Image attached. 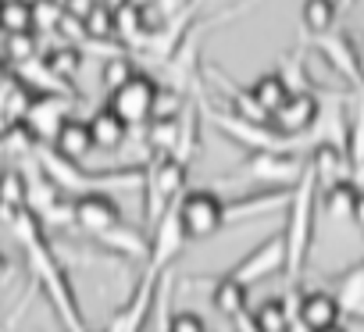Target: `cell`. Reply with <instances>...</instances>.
Wrapping results in <instances>:
<instances>
[{
    "label": "cell",
    "mask_w": 364,
    "mask_h": 332,
    "mask_svg": "<svg viewBox=\"0 0 364 332\" xmlns=\"http://www.w3.org/2000/svg\"><path fill=\"white\" fill-rule=\"evenodd\" d=\"M11 232H15V240L22 243L29 275H33V282L47 293V300H50V307H54L61 328H65V332H90V328H86V318H82V311H79V304H75L72 279H68V272L61 268L54 247L47 243L40 218L29 215V211H22V215L15 218Z\"/></svg>",
    "instance_id": "1"
},
{
    "label": "cell",
    "mask_w": 364,
    "mask_h": 332,
    "mask_svg": "<svg viewBox=\"0 0 364 332\" xmlns=\"http://www.w3.org/2000/svg\"><path fill=\"white\" fill-rule=\"evenodd\" d=\"M36 164L43 168V176L65 193V197H86V193H107L111 190H139L143 186V164H129V168H114V172H86L82 164L58 157L50 146H36Z\"/></svg>",
    "instance_id": "2"
},
{
    "label": "cell",
    "mask_w": 364,
    "mask_h": 332,
    "mask_svg": "<svg viewBox=\"0 0 364 332\" xmlns=\"http://www.w3.org/2000/svg\"><path fill=\"white\" fill-rule=\"evenodd\" d=\"M314 218H318V183L311 176V168H304V176L296 179L289 204H286V225H282V243H286V275L289 286L300 282L307 257H311V243H314Z\"/></svg>",
    "instance_id": "3"
},
{
    "label": "cell",
    "mask_w": 364,
    "mask_h": 332,
    "mask_svg": "<svg viewBox=\"0 0 364 332\" xmlns=\"http://www.w3.org/2000/svg\"><path fill=\"white\" fill-rule=\"evenodd\" d=\"M307 168L304 154H282V150H250V157L232 168L222 183H254L264 190H293L296 179Z\"/></svg>",
    "instance_id": "4"
},
{
    "label": "cell",
    "mask_w": 364,
    "mask_h": 332,
    "mask_svg": "<svg viewBox=\"0 0 364 332\" xmlns=\"http://www.w3.org/2000/svg\"><path fill=\"white\" fill-rule=\"evenodd\" d=\"M143 215L146 225L154 229V222L182 197L186 190V164L175 161L171 154H154L150 157V168H143Z\"/></svg>",
    "instance_id": "5"
},
{
    "label": "cell",
    "mask_w": 364,
    "mask_h": 332,
    "mask_svg": "<svg viewBox=\"0 0 364 332\" xmlns=\"http://www.w3.org/2000/svg\"><path fill=\"white\" fill-rule=\"evenodd\" d=\"M175 204H178V200H175ZM175 204H171V208L154 222V229H150V254H146V275H143V279H150V282H161V275L175 264V257L182 254V247L190 243L186 229H182V222H178Z\"/></svg>",
    "instance_id": "6"
},
{
    "label": "cell",
    "mask_w": 364,
    "mask_h": 332,
    "mask_svg": "<svg viewBox=\"0 0 364 332\" xmlns=\"http://www.w3.org/2000/svg\"><path fill=\"white\" fill-rule=\"evenodd\" d=\"M175 211H178V222H182V229H186L190 240H208L222 229V200H218L215 190L182 193Z\"/></svg>",
    "instance_id": "7"
},
{
    "label": "cell",
    "mask_w": 364,
    "mask_h": 332,
    "mask_svg": "<svg viewBox=\"0 0 364 332\" xmlns=\"http://www.w3.org/2000/svg\"><path fill=\"white\" fill-rule=\"evenodd\" d=\"M286 268V243H282V232H272L264 243H257L240 264H232L225 272V279L240 282L243 289H250L254 282H264L272 275H279Z\"/></svg>",
    "instance_id": "8"
},
{
    "label": "cell",
    "mask_w": 364,
    "mask_h": 332,
    "mask_svg": "<svg viewBox=\"0 0 364 332\" xmlns=\"http://www.w3.org/2000/svg\"><path fill=\"white\" fill-rule=\"evenodd\" d=\"M314 47H318V54L328 61V68H332L346 86H353V90L364 86V61H360V50H357V43H353L350 33L328 29V33L314 36Z\"/></svg>",
    "instance_id": "9"
},
{
    "label": "cell",
    "mask_w": 364,
    "mask_h": 332,
    "mask_svg": "<svg viewBox=\"0 0 364 332\" xmlns=\"http://www.w3.org/2000/svg\"><path fill=\"white\" fill-rule=\"evenodd\" d=\"M68 111H72V97H65V93H33L22 122L36 136L40 146H50L58 129L68 122Z\"/></svg>",
    "instance_id": "10"
},
{
    "label": "cell",
    "mask_w": 364,
    "mask_h": 332,
    "mask_svg": "<svg viewBox=\"0 0 364 332\" xmlns=\"http://www.w3.org/2000/svg\"><path fill=\"white\" fill-rule=\"evenodd\" d=\"M154 93H157V82H154L150 75L136 72L125 86H118V90L107 97V111H114L125 125H143V122H150Z\"/></svg>",
    "instance_id": "11"
},
{
    "label": "cell",
    "mask_w": 364,
    "mask_h": 332,
    "mask_svg": "<svg viewBox=\"0 0 364 332\" xmlns=\"http://www.w3.org/2000/svg\"><path fill=\"white\" fill-rule=\"evenodd\" d=\"M293 190H250L229 204H222V225H243L264 215H282Z\"/></svg>",
    "instance_id": "12"
},
{
    "label": "cell",
    "mask_w": 364,
    "mask_h": 332,
    "mask_svg": "<svg viewBox=\"0 0 364 332\" xmlns=\"http://www.w3.org/2000/svg\"><path fill=\"white\" fill-rule=\"evenodd\" d=\"M200 90L186 93V104H182L178 118H175V146H171V157L182 161L190 168V161L200 154V129H204V111H200Z\"/></svg>",
    "instance_id": "13"
},
{
    "label": "cell",
    "mask_w": 364,
    "mask_h": 332,
    "mask_svg": "<svg viewBox=\"0 0 364 332\" xmlns=\"http://www.w3.org/2000/svg\"><path fill=\"white\" fill-rule=\"evenodd\" d=\"M72 218H75V225H79L82 232H90L93 240L104 236L107 229H114L118 222H125V218H122V208H118L114 197H107V193L75 197V200H72Z\"/></svg>",
    "instance_id": "14"
},
{
    "label": "cell",
    "mask_w": 364,
    "mask_h": 332,
    "mask_svg": "<svg viewBox=\"0 0 364 332\" xmlns=\"http://www.w3.org/2000/svg\"><path fill=\"white\" fill-rule=\"evenodd\" d=\"M154 296H157V282L139 279L136 289L129 293V300L111 314V321L104 325V332H143V325H146V318H150Z\"/></svg>",
    "instance_id": "15"
},
{
    "label": "cell",
    "mask_w": 364,
    "mask_h": 332,
    "mask_svg": "<svg viewBox=\"0 0 364 332\" xmlns=\"http://www.w3.org/2000/svg\"><path fill=\"white\" fill-rule=\"evenodd\" d=\"M318 111H321V100L318 93H289L286 104L272 114V125L286 136H304L314 129L318 122Z\"/></svg>",
    "instance_id": "16"
},
{
    "label": "cell",
    "mask_w": 364,
    "mask_h": 332,
    "mask_svg": "<svg viewBox=\"0 0 364 332\" xmlns=\"http://www.w3.org/2000/svg\"><path fill=\"white\" fill-rule=\"evenodd\" d=\"M307 168H311V176H314V183L321 186V190H328V186H336V183H353V168H350V157L343 154V150H336L332 143H314L311 150H307Z\"/></svg>",
    "instance_id": "17"
},
{
    "label": "cell",
    "mask_w": 364,
    "mask_h": 332,
    "mask_svg": "<svg viewBox=\"0 0 364 332\" xmlns=\"http://www.w3.org/2000/svg\"><path fill=\"white\" fill-rule=\"evenodd\" d=\"M339 307V314H350V318H360L364 321V261L332 275V293H328Z\"/></svg>",
    "instance_id": "18"
},
{
    "label": "cell",
    "mask_w": 364,
    "mask_h": 332,
    "mask_svg": "<svg viewBox=\"0 0 364 332\" xmlns=\"http://www.w3.org/2000/svg\"><path fill=\"white\" fill-rule=\"evenodd\" d=\"M33 161H36V157H33ZM22 176H26V211H29V215H36V218L43 222V218H47L61 200H65V193H61L47 176H43L40 164H29V168H26Z\"/></svg>",
    "instance_id": "19"
},
{
    "label": "cell",
    "mask_w": 364,
    "mask_h": 332,
    "mask_svg": "<svg viewBox=\"0 0 364 332\" xmlns=\"http://www.w3.org/2000/svg\"><path fill=\"white\" fill-rule=\"evenodd\" d=\"M296 321L307 328V332H325L332 325H339V307L336 300L325 293V289H311L300 296L296 304Z\"/></svg>",
    "instance_id": "20"
},
{
    "label": "cell",
    "mask_w": 364,
    "mask_h": 332,
    "mask_svg": "<svg viewBox=\"0 0 364 332\" xmlns=\"http://www.w3.org/2000/svg\"><path fill=\"white\" fill-rule=\"evenodd\" d=\"M97 243L104 250H114V254L132 257V261H146V254H150V240L136 225H129V222H118L114 229H107L104 236H97Z\"/></svg>",
    "instance_id": "21"
},
{
    "label": "cell",
    "mask_w": 364,
    "mask_h": 332,
    "mask_svg": "<svg viewBox=\"0 0 364 332\" xmlns=\"http://www.w3.org/2000/svg\"><path fill=\"white\" fill-rule=\"evenodd\" d=\"M26 211V176L22 168H0V225H15Z\"/></svg>",
    "instance_id": "22"
},
{
    "label": "cell",
    "mask_w": 364,
    "mask_h": 332,
    "mask_svg": "<svg viewBox=\"0 0 364 332\" xmlns=\"http://www.w3.org/2000/svg\"><path fill=\"white\" fill-rule=\"evenodd\" d=\"M50 150H54L58 157H65V161H75V164H79V161H82V157H90V150H93L90 125H86V122L68 118V122L58 129V136H54Z\"/></svg>",
    "instance_id": "23"
},
{
    "label": "cell",
    "mask_w": 364,
    "mask_h": 332,
    "mask_svg": "<svg viewBox=\"0 0 364 332\" xmlns=\"http://www.w3.org/2000/svg\"><path fill=\"white\" fill-rule=\"evenodd\" d=\"M86 125H90L93 146H100V150H114V146H122L125 136H129V125H125L114 111H107V107H100V111L93 114V122H86Z\"/></svg>",
    "instance_id": "24"
},
{
    "label": "cell",
    "mask_w": 364,
    "mask_h": 332,
    "mask_svg": "<svg viewBox=\"0 0 364 332\" xmlns=\"http://www.w3.org/2000/svg\"><path fill=\"white\" fill-rule=\"evenodd\" d=\"M114 36H118L122 47H136V50L143 47L146 33H143V11H139L136 0H129V4H122L114 11Z\"/></svg>",
    "instance_id": "25"
},
{
    "label": "cell",
    "mask_w": 364,
    "mask_h": 332,
    "mask_svg": "<svg viewBox=\"0 0 364 332\" xmlns=\"http://www.w3.org/2000/svg\"><path fill=\"white\" fill-rule=\"evenodd\" d=\"M336 0H304V8H300V22H304V33L314 40L328 29H336Z\"/></svg>",
    "instance_id": "26"
},
{
    "label": "cell",
    "mask_w": 364,
    "mask_h": 332,
    "mask_svg": "<svg viewBox=\"0 0 364 332\" xmlns=\"http://www.w3.org/2000/svg\"><path fill=\"white\" fill-rule=\"evenodd\" d=\"M211 304H215V311L225 314V318H240L243 311H250V307H247V289H243L240 282L225 279V275L215 282V289H211Z\"/></svg>",
    "instance_id": "27"
},
{
    "label": "cell",
    "mask_w": 364,
    "mask_h": 332,
    "mask_svg": "<svg viewBox=\"0 0 364 332\" xmlns=\"http://www.w3.org/2000/svg\"><path fill=\"white\" fill-rule=\"evenodd\" d=\"M36 136L26 129V122H8L4 129H0V150H4L8 157H18V161H29L36 154Z\"/></svg>",
    "instance_id": "28"
},
{
    "label": "cell",
    "mask_w": 364,
    "mask_h": 332,
    "mask_svg": "<svg viewBox=\"0 0 364 332\" xmlns=\"http://www.w3.org/2000/svg\"><path fill=\"white\" fill-rule=\"evenodd\" d=\"M250 97L268 111V114H275L282 104H286V86H282V79H279V72H264V75H257L254 79V86H250Z\"/></svg>",
    "instance_id": "29"
},
{
    "label": "cell",
    "mask_w": 364,
    "mask_h": 332,
    "mask_svg": "<svg viewBox=\"0 0 364 332\" xmlns=\"http://www.w3.org/2000/svg\"><path fill=\"white\" fill-rule=\"evenodd\" d=\"M0 29H4V36L33 33V8L26 0H0Z\"/></svg>",
    "instance_id": "30"
},
{
    "label": "cell",
    "mask_w": 364,
    "mask_h": 332,
    "mask_svg": "<svg viewBox=\"0 0 364 332\" xmlns=\"http://www.w3.org/2000/svg\"><path fill=\"white\" fill-rule=\"evenodd\" d=\"M79 61H82V50L79 47H68V43H58V47H50L47 54H43V65L58 75V79H75V72H79Z\"/></svg>",
    "instance_id": "31"
},
{
    "label": "cell",
    "mask_w": 364,
    "mask_h": 332,
    "mask_svg": "<svg viewBox=\"0 0 364 332\" xmlns=\"http://www.w3.org/2000/svg\"><path fill=\"white\" fill-rule=\"evenodd\" d=\"M357 190H360V186H357V183H350V179H346V183L328 186V190H325V215H328V218H339V222H343V218H350V215H353Z\"/></svg>",
    "instance_id": "32"
},
{
    "label": "cell",
    "mask_w": 364,
    "mask_h": 332,
    "mask_svg": "<svg viewBox=\"0 0 364 332\" xmlns=\"http://www.w3.org/2000/svg\"><path fill=\"white\" fill-rule=\"evenodd\" d=\"M250 318H254V325H257L261 332H286V325H289L286 304H282L279 296L261 300V307H254V311H250Z\"/></svg>",
    "instance_id": "33"
},
{
    "label": "cell",
    "mask_w": 364,
    "mask_h": 332,
    "mask_svg": "<svg viewBox=\"0 0 364 332\" xmlns=\"http://www.w3.org/2000/svg\"><path fill=\"white\" fill-rule=\"evenodd\" d=\"M182 104H186V97H182L178 90H171V86H157L154 104H150V122H171V118H178Z\"/></svg>",
    "instance_id": "34"
},
{
    "label": "cell",
    "mask_w": 364,
    "mask_h": 332,
    "mask_svg": "<svg viewBox=\"0 0 364 332\" xmlns=\"http://www.w3.org/2000/svg\"><path fill=\"white\" fill-rule=\"evenodd\" d=\"M279 79H282L286 93H314V86L307 82V72H304V54H300V50H296L293 58H286V61H282Z\"/></svg>",
    "instance_id": "35"
},
{
    "label": "cell",
    "mask_w": 364,
    "mask_h": 332,
    "mask_svg": "<svg viewBox=\"0 0 364 332\" xmlns=\"http://www.w3.org/2000/svg\"><path fill=\"white\" fill-rule=\"evenodd\" d=\"M82 26H86V40H111L114 36V11H107L104 4H93L82 15Z\"/></svg>",
    "instance_id": "36"
},
{
    "label": "cell",
    "mask_w": 364,
    "mask_h": 332,
    "mask_svg": "<svg viewBox=\"0 0 364 332\" xmlns=\"http://www.w3.org/2000/svg\"><path fill=\"white\" fill-rule=\"evenodd\" d=\"M33 33H58V22L65 15V8L58 0H33Z\"/></svg>",
    "instance_id": "37"
},
{
    "label": "cell",
    "mask_w": 364,
    "mask_h": 332,
    "mask_svg": "<svg viewBox=\"0 0 364 332\" xmlns=\"http://www.w3.org/2000/svg\"><path fill=\"white\" fill-rule=\"evenodd\" d=\"M132 75H136V68H132L129 54H122V58H107V61H104V72H100V79H104V90H107V93H114L118 86H125Z\"/></svg>",
    "instance_id": "38"
},
{
    "label": "cell",
    "mask_w": 364,
    "mask_h": 332,
    "mask_svg": "<svg viewBox=\"0 0 364 332\" xmlns=\"http://www.w3.org/2000/svg\"><path fill=\"white\" fill-rule=\"evenodd\" d=\"M4 58L15 61V65H26V61L40 58V54H36V33H15V36H8Z\"/></svg>",
    "instance_id": "39"
},
{
    "label": "cell",
    "mask_w": 364,
    "mask_h": 332,
    "mask_svg": "<svg viewBox=\"0 0 364 332\" xmlns=\"http://www.w3.org/2000/svg\"><path fill=\"white\" fill-rule=\"evenodd\" d=\"M150 129H146V146L154 150V154H171V146H175V118L171 122H146Z\"/></svg>",
    "instance_id": "40"
},
{
    "label": "cell",
    "mask_w": 364,
    "mask_h": 332,
    "mask_svg": "<svg viewBox=\"0 0 364 332\" xmlns=\"http://www.w3.org/2000/svg\"><path fill=\"white\" fill-rule=\"evenodd\" d=\"M168 332H208V321L200 314H193V311H182V314H175L168 321Z\"/></svg>",
    "instance_id": "41"
},
{
    "label": "cell",
    "mask_w": 364,
    "mask_h": 332,
    "mask_svg": "<svg viewBox=\"0 0 364 332\" xmlns=\"http://www.w3.org/2000/svg\"><path fill=\"white\" fill-rule=\"evenodd\" d=\"M93 4H97V0H65V11H68V15H79V18H82V15H86V11L93 8Z\"/></svg>",
    "instance_id": "42"
},
{
    "label": "cell",
    "mask_w": 364,
    "mask_h": 332,
    "mask_svg": "<svg viewBox=\"0 0 364 332\" xmlns=\"http://www.w3.org/2000/svg\"><path fill=\"white\" fill-rule=\"evenodd\" d=\"M360 229H364V190H357V200H353V215H350Z\"/></svg>",
    "instance_id": "43"
},
{
    "label": "cell",
    "mask_w": 364,
    "mask_h": 332,
    "mask_svg": "<svg viewBox=\"0 0 364 332\" xmlns=\"http://www.w3.org/2000/svg\"><path fill=\"white\" fill-rule=\"evenodd\" d=\"M8 275H11V261H8L4 254H0V286L8 282Z\"/></svg>",
    "instance_id": "44"
},
{
    "label": "cell",
    "mask_w": 364,
    "mask_h": 332,
    "mask_svg": "<svg viewBox=\"0 0 364 332\" xmlns=\"http://www.w3.org/2000/svg\"><path fill=\"white\" fill-rule=\"evenodd\" d=\"M11 82V72H8V65H4V58H0V90H4Z\"/></svg>",
    "instance_id": "45"
},
{
    "label": "cell",
    "mask_w": 364,
    "mask_h": 332,
    "mask_svg": "<svg viewBox=\"0 0 364 332\" xmlns=\"http://www.w3.org/2000/svg\"><path fill=\"white\" fill-rule=\"evenodd\" d=\"M97 4H104L107 11H118L122 4H129V0H97Z\"/></svg>",
    "instance_id": "46"
},
{
    "label": "cell",
    "mask_w": 364,
    "mask_h": 332,
    "mask_svg": "<svg viewBox=\"0 0 364 332\" xmlns=\"http://www.w3.org/2000/svg\"><path fill=\"white\" fill-rule=\"evenodd\" d=\"M357 4V0H336V11H350Z\"/></svg>",
    "instance_id": "47"
},
{
    "label": "cell",
    "mask_w": 364,
    "mask_h": 332,
    "mask_svg": "<svg viewBox=\"0 0 364 332\" xmlns=\"http://www.w3.org/2000/svg\"><path fill=\"white\" fill-rule=\"evenodd\" d=\"M286 332H307V328H304V325H300V321H296V318H293V321H289V325H286Z\"/></svg>",
    "instance_id": "48"
},
{
    "label": "cell",
    "mask_w": 364,
    "mask_h": 332,
    "mask_svg": "<svg viewBox=\"0 0 364 332\" xmlns=\"http://www.w3.org/2000/svg\"><path fill=\"white\" fill-rule=\"evenodd\" d=\"M325 332H346V328H339V325H332V328H325Z\"/></svg>",
    "instance_id": "49"
},
{
    "label": "cell",
    "mask_w": 364,
    "mask_h": 332,
    "mask_svg": "<svg viewBox=\"0 0 364 332\" xmlns=\"http://www.w3.org/2000/svg\"><path fill=\"white\" fill-rule=\"evenodd\" d=\"M26 4H33V0H26Z\"/></svg>",
    "instance_id": "50"
},
{
    "label": "cell",
    "mask_w": 364,
    "mask_h": 332,
    "mask_svg": "<svg viewBox=\"0 0 364 332\" xmlns=\"http://www.w3.org/2000/svg\"><path fill=\"white\" fill-rule=\"evenodd\" d=\"M232 332H236V328H232Z\"/></svg>",
    "instance_id": "51"
}]
</instances>
